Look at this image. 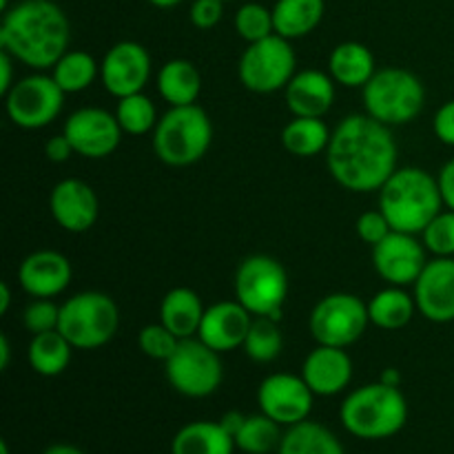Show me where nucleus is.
Returning <instances> with one entry per match:
<instances>
[{"mask_svg": "<svg viewBox=\"0 0 454 454\" xmlns=\"http://www.w3.org/2000/svg\"><path fill=\"white\" fill-rule=\"evenodd\" d=\"M284 335L279 328V319L253 317L251 331L244 340L242 350L248 359L257 364H270L282 355Z\"/></svg>", "mask_w": 454, "mask_h": 454, "instance_id": "34", "label": "nucleus"}, {"mask_svg": "<svg viewBox=\"0 0 454 454\" xmlns=\"http://www.w3.org/2000/svg\"><path fill=\"white\" fill-rule=\"evenodd\" d=\"M417 310L433 324L454 322V257H434L412 284Z\"/></svg>", "mask_w": 454, "mask_h": 454, "instance_id": "17", "label": "nucleus"}, {"mask_svg": "<svg viewBox=\"0 0 454 454\" xmlns=\"http://www.w3.org/2000/svg\"><path fill=\"white\" fill-rule=\"evenodd\" d=\"M9 362H12V344H9V337L0 335V371H7Z\"/></svg>", "mask_w": 454, "mask_h": 454, "instance_id": "48", "label": "nucleus"}, {"mask_svg": "<svg viewBox=\"0 0 454 454\" xmlns=\"http://www.w3.org/2000/svg\"><path fill=\"white\" fill-rule=\"evenodd\" d=\"M167 381L182 397L204 399L215 393L224 380L220 353L208 348L202 340H182L176 353L164 362Z\"/></svg>", "mask_w": 454, "mask_h": 454, "instance_id": "10", "label": "nucleus"}, {"mask_svg": "<svg viewBox=\"0 0 454 454\" xmlns=\"http://www.w3.org/2000/svg\"><path fill=\"white\" fill-rule=\"evenodd\" d=\"M364 109L386 127H402L419 118L426 105V87L412 71L402 67L377 69L362 89Z\"/></svg>", "mask_w": 454, "mask_h": 454, "instance_id": "6", "label": "nucleus"}, {"mask_svg": "<svg viewBox=\"0 0 454 454\" xmlns=\"http://www.w3.org/2000/svg\"><path fill=\"white\" fill-rule=\"evenodd\" d=\"M149 3L158 9H171L176 7V4H180L182 0H149Z\"/></svg>", "mask_w": 454, "mask_h": 454, "instance_id": "51", "label": "nucleus"}, {"mask_svg": "<svg viewBox=\"0 0 454 454\" xmlns=\"http://www.w3.org/2000/svg\"><path fill=\"white\" fill-rule=\"evenodd\" d=\"M180 341L182 340H177L162 322L149 324L137 333V346H140L142 353L151 359H160V362H167L176 353Z\"/></svg>", "mask_w": 454, "mask_h": 454, "instance_id": "38", "label": "nucleus"}, {"mask_svg": "<svg viewBox=\"0 0 454 454\" xmlns=\"http://www.w3.org/2000/svg\"><path fill=\"white\" fill-rule=\"evenodd\" d=\"M53 80L65 93H82L100 78V65L91 53L82 49H69L51 69Z\"/></svg>", "mask_w": 454, "mask_h": 454, "instance_id": "32", "label": "nucleus"}, {"mask_svg": "<svg viewBox=\"0 0 454 454\" xmlns=\"http://www.w3.org/2000/svg\"><path fill=\"white\" fill-rule=\"evenodd\" d=\"M301 377L315 397H335L344 393L353 380V359L346 348L317 344L304 359Z\"/></svg>", "mask_w": 454, "mask_h": 454, "instance_id": "21", "label": "nucleus"}, {"mask_svg": "<svg viewBox=\"0 0 454 454\" xmlns=\"http://www.w3.org/2000/svg\"><path fill=\"white\" fill-rule=\"evenodd\" d=\"M380 381H384V384L399 388V386H402V381H403V375H402V371H399V368H390L388 366V368H384V371H381Z\"/></svg>", "mask_w": 454, "mask_h": 454, "instance_id": "47", "label": "nucleus"}, {"mask_svg": "<svg viewBox=\"0 0 454 454\" xmlns=\"http://www.w3.org/2000/svg\"><path fill=\"white\" fill-rule=\"evenodd\" d=\"M222 16H224V3L222 0H193V4H191V22L202 31L220 25Z\"/></svg>", "mask_w": 454, "mask_h": 454, "instance_id": "41", "label": "nucleus"}, {"mask_svg": "<svg viewBox=\"0 0 454 454\" xmlns=\"http://www.w3.org/2000/svg\"><path fill=\"white\" fill-rule=\"evenodd\" d=\"M115 118L127 136H145L158 127V109L153 100L145 93H133V96L120 98L115 106Z\"/></svg>", "mask_w": 454, "mask_h": 454, "instance_id": "35", "label": "nucleus"}, {"mask_svg": "<svg viewBox=\"0 0 454 454\" xmlns=\"http://www.w3.org/2000/svg\"><path fill=\"white\" fill-rule=\"evenodd\" d=\"M437 184L439 191H442L443 207L454 211V160L443 164L442 171H439L437 176Z\"/></svg>", "mask_w": 454, "mask_h": 454, "instance_id": "44", "label": "nucleus"}, {"mask_svg": "<svg viewBox=\"0 0 454 454\" xmlns=\"http://www.w3.org/2000/svg\"><path fill=\"white\" fill-rule=\"evenodd\" d=\"M74 153H75L74 146H71V142L67 140L65 133L49 137V140L44 142V155H47L49 162H53V164L67 162V160H69Z\"/></svg>", "mask_w": 454, "mask_h": 454, "instance_id": "43", "label": "nucleus"}, {"mask_svg": "<svg viewBox=\"0 0 454 454\" xmlns=\"http://www.w3.org/2000/svg\"><path fill=\"white\" fill-rule=\"evenodd\" d=\"M368 304L353 293H331L310 310L309 331L317 344L348 348L366 333Z\"/></svg>", "mask_w": 454, "mask_h": 454, "instance_id": "11", "label": "nucleus"}, {"mask_svg": "<svg viewBox=\"0 0 454 454\" xmlns=\"http://www.w3.org/2000/svg\"><path fill=\"white\" fill-rule=\"evenodd\" d=\"M297 56L291 40L273 34L264 40H257L247 47L238 65L239 82L244 89L260 96L278 93L286 89L293 75L297 74Z\"/></svg>", "mask_w": 454, "mask_h": 454, "instance_id": "9", "label": "nucleus"}, {"mask_svg": "<svg viewBox=\"0 0 454 454\" xmlns=\"http://www.w3.org/2000/svg\"><path fill=\"white\" fill-rule=\"evenodd\" d=\"M9 306H12V288L7 282H0V315H7Z\"/></svg>", "mask_w": 454, "mask_h": 454, "instance_id": "49", "label": "nucleus"}, {"mask_svg": "<svg viewBox=\"0 0 454 454\" xmlns=\"http://www.w3.org/2000/svg\"><path fill=\"white\" fill-rule=\"evenodd\" d=\"M204 306L193 288L177 286L171 288L160 301V322L177 337V340H191L198 335L200 324L204 317Z\"/></svg>", "mask_w": 454, "mask_h": 454, "instance_id": "23", "label": "nucleus"}, {"mask_svg": "<svg viewBox=\"0 0 454 454\" xmlns=\"http://www.w3.org/2000/svg\"><path fill=\"white\" fill-rule=\"evenodd\" d=\"M235 297L253 317L282 319L288 297V275L270 255H251L238 266Z\"/></svg>", "mask_w": 454, "mask_h": 454, "instance_id": "8", "label": "nucleus"}, {"mask_svg": "<svg viewBox=\"0 0 454 454\" xmlns=\"http://www.w3.org/2000/svg\"><path fill=\"white\" fill-rule=\"evenodd\" d=\"M43 454H84V452L80 450V448L71 446V443H53V446H49Z\"/></svg>", "mask_w": 454, "mask_h": 454, "instance_id": "50", "label": "nucleus"}, {"mask_svg": "<svg viewBox=\"0 0 454 454\" xmlns=\"http://www.w3.org/2000/svg\"><path fill=\"white\" fill-rule=\"evenodd\" d=\"M151 56L145 44L136 40L115 43L100 62L102 87L114 98L142 93L151 78Z\"/></svg>", "mask_w": 454, "mask_h": 454, "instance_id": "16", "label": "nucleus"}, {"mask_svg": "<svg viewBox=\"0 0 454 454\" xmlns=\"http://www.w3.org/2000/svg\"><path fill=\"white\" fill-rule=\"evenodd\" d=\"M380 208L388 217L393 231L424 233L443 208L437 177L419 167L397 168L380 189Z\"/></svg>", "mask_w": 454, "mask_h": 454, "instance_id": "3", "label": "nucleus"}, {"mask_svg": "<svg viewBox=\"0 0 454 454\" xmlns=\"http://www.w3.org/2000/svg\"><path fill=\"white\" fill-rule=\"evenodd\" d=\"M202 91V75L186 58L164 62L158 74V93L168 106L195 105Z\"/></svg>", "mask_w": 454, "mask_h": 454, "instance_id": "25", "label": "nucleus"}, {"mask_svg": "<svg viewBox=\"0 0 454 454\" xmlns=\"http://www.w3.org/2000/svg\"><path fill=\"white\" fill-rule=\"evenodd\" d=\"M331 129L322 118H295L282 129V146L295 158H315L328 149Z\"/></svg>", "mask_w": 454, "mask_h": 454, "instance_id": "31", "label": "nucleus"}, {"mask_svg": "<svg viewBox=\"0 0 454 454\" xmlns=\"http://www.w3.org/2000/svg\"><path fill=\"white\" fill-rule=\"evenodd\" d=\"M0 454H9V446H7V442H0Z\"/></svg>", "mask_w": 454, "mask_h": 454, "instance_id": "52", "label": "nucleus"}, {"mask_svg": "<svg viewBox=\"0 0 454 454\" xmlns=\"http://www.w3.org/2000/svg\"><path fill=\"white\" fill-rule=\"evenodd\" d=\"M118 326V304L106 293H75L60 306L58 331L78 350L102 348L114 340Z\"/></svg>", "mask_w": 454, "mask_h": 454, "instance_id": "7", "label": "nucleus"}, {"mask_svg": "<svg viewBox=\"0 0 454 454\" xmlns=\"http://www.w3.org/2000/svg\"><path fill=\"white\" fill-rule=\"evenodd\" d=\"M397 155L390 127L368 114H353L331 133L326 167L333 180L346 191L372 193L397 171Z\"/></svg>", "mask_w": 454, "mask_h": 454, "instance_id": "1", "label": "nucleus"}, {"mask_svg": "<svg viewBox=\"0 0 454 454\" xmlns=\"http://www.w3.org/2000/svg\"><path fill=\"white\" fill-rule=\"evenodd\" d=\"M71 278H74L71 262L62 253L49 248L29 253L18 269V282L31 297L53 300L69 288Z\"/></svg>", "mask_w": 454, "mask_h": 454, "instance_id": "20", "label": "nucleus"}, {"mask_svg": "<svg viewBox=\"0 0 454 454\" xmlns=\"http://www.w3.org/2000/svg\"><path fill=\"white\" fill-rule=\"evenodd\" d=\"M355 229H357L359 239L366 244H371V248H372L375 244H380L381 239L390 233V231H393V226H390L388 217H386L380 208V211L362 213V215L357 217V224H355Z\"/></svg>", "mask_w": 454, "mask_h": 454, "instance_id": "40", "label": "nucleus"}, {"mask_svg": "<svg viewBox=\"0 0 454 454\" xmlns=\"http://www.w3.org/2000/svg\"><path fill=\"white\" fill-rule=\"evenodd\" d=\"M74 346L60 331L38 333L27 346V362L31 371L43 377H58L69 368Z\"/></svg>", "mask_w": 454, "mask_h": 454, "instance_id": "28", "label": "nucleus"}, {"mask_svg": "<svg viewBox=\"0 0 454 454\" xmlns=\"http://www.w3.org/2000/svg\"><path fill=\"white\" fill-rule=\"evenodd\" d=\"M244 421H247V415H242L239 411H231V412H226L224 417H222L220 424H222V428H224L226 433H229L231 437L235 439V434L239 433V428L244 426Z\"/></svg>", "mask_w": 454, "mask_h": 454, "instance_id": "46", "label": "nucleus"}, {"mask_svg": "<svg viewBox=\"0 0 454 454\" xmlns=\"http://www.w3.org/2000/svg\"><path fill=\"white\" fill-rule=\"evenodd\" d=\"M213 124L200 105L171 106L153 129V151L167 167H191L207 155Z\"/></svg>", "mask_w": 454, "mask_h": 454, "instance_id": "5", "label": "nucleus"}, {"mask_svg": "<svg viewBox=\"0 0 454 454\" xmlns=\"http://www.w3.org/2000/svg\"><path fill=\"white\" fill-rule=\"evenodd\" d=\"M13 84V58L0 49V96H7Z\"/></svg>", "mask_w": 454, "mask_h": 454, "instance_id": "45", "label": "nucleus"}, {"mask_svg": "<svg viewBox=\"0 0 454 454\" xmlns=\"http://www.w3.org/2000/svg\"><path fill=\"white\" fill-rule=\"evenodd\" d=\"M235 31L248 44L264 40L275 34L273 9L264 7L260 3H247L235 13Z\"/></svg>", "mask_w": 454, "mask_h": 454, "instance_id": "36", "label": "nucleus"}, {"mask_svg": "<svg viewBox=\"0 0 454 454\" xmlns=\"http://www.w3.org/2000/svg\"><path fill=\"white\" fill-rule=\"evenodd\" d=\"M49 211L56 224L67 233H87L100 215V202L87 182L67 177L51 189Z\"/></svg>", "mask_w": 454, "mask_h": 454, "instance_id": "18", "label": "nucleus"}, {"mask_svg": "<svg viewBox=\"0 0 454 454\" xmlns=\"http://www.w3.org/2000/svg\"><path fill=\"white\" fill-rule=\"evenodd\" d=\"M222 3H231V0H222Z\"/></svg>", "mask_w": 454, "mask_h": 454, "instance_id": "54", "label": "nucleus"}, {"mask_svg": "<svg viewBox=\"0 0 454 454\" xmlns=\"http://www.w3.org/2000/svg\"><path fill=\"white\" fill-rule=\"evenodd\" d=\"M62 133L71 142L75 155L102 160L118 149L124 131L115 114H109L100 106H82L67 118Z\"/></svg>", "mask_w": 454, "mask_h": 454, "instance_id": "14", "label": "nucleus"}, {"mask_svg": "<svg viewBox=\"0 0 454 454\" xmlns=\"http://www.w3.org/2000/svg\"><path fill=\"white\" fill-rule=\"evenodd\" d=\"M67 93L58 87L53 75L31 74L16 80L4 96V111L16 127L35 131L44 129L60 115Z\"/></svg>", "mask_w": 454, "mask_h": 454, "instance_id": "12", "label": "nucleus"}, {"mask_svg": "<svg viewBox=\"0 0 454 454\" xmlns=\"http://www.w3.org/2000/svg\"><path fill=\"white\" fill-rule=\"evenodd\" d=\"M282 437V426L260 412V415L247 417L239 433L235 434V448L247 454H269L278 450Z\"/></svg>", "mask_w": 454, "mask_h": 454, "instance_id": "33", "label": "nucleus"}, {"mask_svg": "<svg viewBox=\"0 0 454 454\" xmlns=\"http://www.w3.org/2000/svg\"><path fill=\"white\" fill-rule=\"evenodd\" d=\"M58 322H60V306L47 297H35L22 313V324L31 335L56 331Z\"/></svg>", "mask_w": 454, "mask_h": 454, "instance_id": "39", "label": "nucleus"}, {"mask_svg": "<svg viewBox=\"0 0 454 454\" xmlns=\"http://www.w3.org/2000/svg\"><path fill=\"white\" fill-rule=\"evenodd\" d=\"M433 131L442 145L454 146V100L439 106L433 120Z\"/></svg>", "mask_w": 454, "mask_h": 454, "instance_id": "42", "label": "nucleus"}, {"mask_svg": "<svg viewBox=\"0 0 454 454\" xmlns=\"http://www.w3.org/2000/svg\"><path fill=\"white\" fill-rule=\"evenodd\" d=\"M341 426L364 442H381L408 424V402L402 388L375 381L355 388L340 408Z\"/></svg>", "mask_w": 454, "mask_h": 454, "instance_id": "4", "label": "nucleus"}, {"mask_svg": "<svg viewBox=\"0 0 454 454\" xmlns=\"http://www.w3.org/2000/svg\"><path fill=\"white\" fill-rule=\"evenodd\" d=\"M69 40V18L53 0H20L3 13L0 49L31 69H53Z\"/></svg>", "mask_w": 454, "mask_h": 454, "instance_id": "2", "label": "nucleus"}, {"mask_svg": "<svg viewBox=\"0 0 454 454\" xmlns=\"http://www.w3.org/2000/svg\"><path fill=\"white\" fill-rule=\"evenodd\" d=\"M335 80L319 69H301L284 89L286 106L300 118H324L335 102Z\"/></svg>", "mask_w": 454, "mask_h": 454, "instance_id": "22", "label": "nucleus"}, {"mask_svg": "<svg viewBox=\"0 0 454 454\" xmlns=\"http://www.w3.org/2000/svg\"><path fill=\"white\" fill-rule=\"evenodd\" d=\"M278 454H346V450L333 430L306 419L284 430Z\"/></svg>", "mask_w": 454, "mask_h": 454, "instance_id": "30", "label": "nucleus"}, {"mask_svg": "<svg viewBox=\"0 0 454 454\" xmlns=\"http://www.w3.org/2000/svg\"><path fill=\"white\" fill-rule=\"evenodd\" d=\"M324 12V0H278L273 4L275 34L286 40L304 38L317 29Z\"/></svg>", "mask_w": 454, "mask_h": 454, "instance_id": "27", "label": "nucleus"}, {"mask_svg": "<svg viewBox=\"0 0 454 454\" xmlns=\"http://www.w3.org/2000/svg\"><path fill=\"white\" fill-rule=\"evenodd\" d=\"M421 235L424 247L434 257H454V211L442 208Z\"/></svg>", "mask_w": 454, "mask_h": 454, "instance_id": "37", "label": "nucleus"}, {"mask_svg": "<svg viewBox=\"0 0 454 454\" xmlns=\"http://www.w3.org/2000/svg\"><path fill=\"white\" fill-rule=\"evenodd\" d=\"M235 439L220 421H191L182 426L171 442V454H233Z\"/></svg>", "mask_w": 454, "mask_h": 454, "instance_id": "26", "label": "nucleus"}, {"mask_svg": "<svg viewBox=\"0 0 454 454\" xmlns=\"http://www.w3.org/2000/svg\"><path fill=\"white\" fill-rule=\"evenodd\" d=\"M7 9H9V0H0V12H7Z\"/></svg>", "mask_w": 454, "mask_h": 454, "instance_id": "53", "label": "nucleus"}, {"mask_svg": "<svg viewBox=\"0 0 454 454\" xmlns=\"http://www.w3.org/2000/svg\"><path fill=\"white\" fill-rule=\"evenodd\" d=\"M417 313L415 295L402 286H388L368 301V317L372 326L381 331H402L412 322Z\"/></svg>", "mask_w": 454, "mask_h": 454, "instance_id": "29", "label": "nucleus"}, {"mask_svg": "<svg viewBox=\"0 0 454 454\" xmlns=\"http://www.w3.org/2000/svg\"><path fill=\"white\" fill-rule=\"evenodd\" d=\"M375 71L377 65L372 51L366 44L355 40L337 44L328 56V74L346 89H364Z\"/></svg>", "mask_w": 454, "mask_h": 454, "instance_id": "24", "label": "nucleus"}, {"mask_svg": "<svg viewBox=\"0 0 454 454\" xmlns=\"http://www.w3.org/2000/svg\"><path fill=\"white\" fill-rule=\"evenodd\" d=\"M315 393L301 375L293 372H273L262 380L257 388V406L260 412L278 421L282 428L301 424L313 411Z\"/></svg>", "mask_w": 454, "mask_h": 454, "instance_id": "13", "label": "nucleus"}, {"mask_svg": "<svg viewBox=\"0 0 454 454\" xmlns=\"http://www.w3.org/2000/svg\"><path fill=\"white\" fill-rule=\"evenodd\" d=\"M251 324L253 315L238 300L217 301L204 310L198 340H202L215 353H231V350L242 348Z\"/></svg>", "mask_w": 454, "mask_h": 454, "instance_id": "19", "label": "nucleus"}, {"mask_svg": "<svg viewBox=\"0 0 454 454\" xmlns=\"http://www.w3.org/2000/svg\"><path fill=\"white\" fill-rule=\"evenodd\" d=\"M428 248L412 233L390 231L372 247V266L388 286H412L428 264Z\"/></svg>", "mask_w": 454, "mask_h": 454, "instance_id": "15", "label": "nucleus"}]
</instances>
